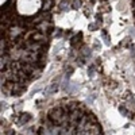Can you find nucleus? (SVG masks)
I'll use <instances>...</instances> for the list:
<instances>
[{"instance_id":"f03ea898","label":"nucleus","mask_w":135,"mask_h":135,"mask_svg":"<svg viewBox=\"0 0 135 135\" xmlns=\"http://www.w3.org/2000/svg\"><path fill=\"white\" fill-rule=\"evenodd\" d=\"M16 12L20 16H32L42 7V0H16Z\"/></svg>"},{"instance_id":"39448f33","label":"nucleus","mask_w":135,"mask_h":135,"mask_svg":"<svg viewBox=\"0 0 135 135\" xmlns=\"http://www.w3.org/2000/svg\"><path fill=\"white\" fill-rule=\"evenodd\" d=\"M119 111H120V112H122V114H123V115H126V116H127V115H128V111H127V108H126V107H124V105H122V107H120V108H119Z\"/></svg>"},{"instance_id":"f257e3e1","label":"nucleus","mask_w":135,"mask_h":135,"mask_svg":"<svg viewBox=\"0 0 135 135\" xmlns=\"http://www.w3.org/2000/svg\"><path fill=\"white\" fill-rule=\"evenodd\" d=\"M38 135H103L95 116L80 104H65L49 112Z\"/></svg>"},{"instance_id":"7ed1b4c3","label":"nucleus","mask_w":135,"mask_h":135,"mask_svg":"<svg viewBox=\"0 0 135 135\" xmlns=\"http://www.w3.org/2000/svg\"><path fill=\"white\" fill-rule=\"evenodd\" d=\"M58 86H60L58 83H51V84L47 86V89H46V93H47V95H54L55 92L58 91Z\"/></svg>"},{"instance_id":"0eeeda50","label":"nucleus","mask_w":135,"mask_h":135,"mask_svg":"<svg viewBox=\"0 0 135 135\" xmlns=\"http://www.w3.org/2000/svg\"><path fill=\"white\" fill-rule=\"evenodd\" d=\"M2 2H4V3H6V2H7V0H2Z\"/></svg>"},{"instance_id":"20e7f679","label":"nucleus","mask_w":135,"mask_h":135,"mask_svg":"<svg viewBox=\"0 0 135 135\" xmlns=\"http://www.w3.org/2000/svg\"><path fill=\"white\" fill-rule=\"evenodd\" d=\"M30 119H31V116L28 114H22L20 115V119H19V123H20V124H25V123H27Z\"/></svg>"},{"instance_id":"423d86ee","label":"nucleus","mask_w":135,"mask_h":135,"mask_svg":"<svg viewBox=\"0 0 135 135\" xmlns=\"http://www.w3.org/2000/svg\"><path fill=\"white\" fill-rule=\"evenodd\" d=\"M80 6H81V2H80V0H74V3H73V7H74V8H78Z\"/></svg>"}]
</instances>
